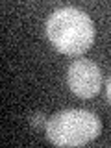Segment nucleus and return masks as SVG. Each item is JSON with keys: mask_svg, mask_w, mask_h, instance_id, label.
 <instances>
[{"mask_svg": "<svg viewBox=\"0 0 111 148\" xmlns=\"http://www.w3.org/2000/svg\"><path fill=\"white\" fill-rule=\"evenodd\" d=\"M46 34L56 48L67 56L83 54L95 39L89 15L78 8L56 9L46 21Z\"/></svg>", "mask_w": 111, "mask_h": 148, "instance_id": "nucleus-1", "label": "nucleus"}, {"mask_svg": "<svg viewBox=\"0 0 111 148\" xmlns=\"http://www.w3.org/2000/svg\"><path fill=\"white\" fill-rule=\"evenodd\" d=\"M100 119L87 109H65L46 122V137L58 146H82L100 135Z\"/></svg>", "mask_w": 111, "mask_h": 148, "instance_id": "nucleus-2", "label": "nucleus"}, {"mask_svg": "<svg viewBox=\"0 0 111 148\" xmlns=\"http://www.w3.org/2000/svg\"><path fill=\"white\" fill-rule=\"evenodd\" d=\"M67 82L74 95L82 98H92L102 85V72L96 63L89 59H76L67 71Z\"/></svg>", "mask_w": 111, "mask_h": 148, "instance_id": "nucleus-3", "label": "nucleus"}, {"mask_svg": "<svg viewBox=\"0 0 111 148\" xmlns=\"http://www.w3.org/2000/svg\"><path fill=\"white\" fill-rule=\"evenodd\" d=\"M106 91H108V98L111 100V76H109V80H108V83H106Z\"/></svg>", "mask_w": 111, "mask_h": 148, "instance_id": "nucleus-4", "label": "nucleus"}]
</instances>
